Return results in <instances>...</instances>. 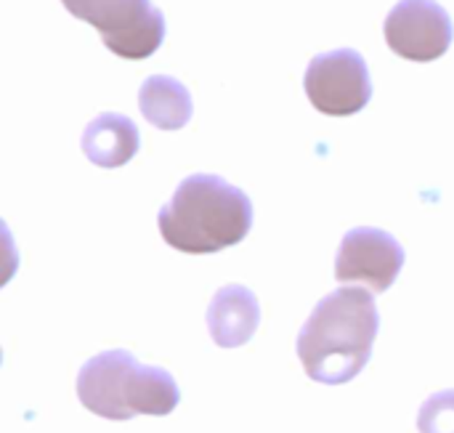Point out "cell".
<instances>
[{
  "instance_id": "cell-3",
  "label": "cell",
  "mask_w": 454,
  "mask_h": 433,
  "mask_svg": "<svg viewBox=\"0 0 454 433\" xmlns=\"http://www.w3.org/2000/svg\"><path fill=\"white\" fill-rule=\"evenodd\" d=\"M77 399L98 418L130 421L136 415H170L181 402V391L168 370L141 365L125 349H112L80 367Z\"/></svg>"
},
{
  "instance_id": "cell-10",
  "label": "cell",
  "mask_w": 454,
  "mask_h": 433,
  "mask_svg": "<svg viewBox=\"0 0 454 433\" xmlns=\"http://www.w3.org/2000/svg\"><path fill=\"white\" fill-rule=\"evenodd\" d=\"M138 109L154 128L178 130L192 120V96L176 77L154 75L138 91Z\"/></svg>"
},
{
  "instance_id": "cell-11",
  "label": "cell",
  "mask_w": 454,
  "mask_h": 433,
  "mask_svg": "<svg viewBox=\"0 0 454 433\" xmlns=\"http://www.w3.org/2000/svg\"><path fill=\"white\" fill-rule=\"evenodd\" d=\"M420 433H454V389L428 397L418 413Z\"/></svg>"
},
{
  "instance_id": "cell-9",
  "label": "cell",
  "mask_w": 454,
  "mask_h": 433,
  "mask_svg": "<svg viewBox=\"0 0 454 433\" xmlns=\"http://www.w3.org/2000/svg\"><path fill=\"white\" fill-rule=\"evenodd\" d=\"M82 152L98 168H120L138 152V128L114 112L98 114L82 133Z\"/></svg>"
},
{
  "instance_id": "cell-7",
  "label": "cell",
  "mask_w": 454,
  "mask_h": 433,
  "mask_svg": "<svg viewBox=\"0 0 454 433\" xmlns=\"http://www.w3.org/2000/svg\"><path fill=\"white\" fill-rule=\"evenodd\" d=\"M388 48L407 61H436L452 45V19L436 0H402L386 19Z\"/></svg>"
},
{
  "instance_id": "cell-4",
  "label": "cell",
  "mask_w": 454,
  "mask_h": 433,
  "mask_svg": "<svg viewBox=\"0 0 454 433\" xmlns=\"http://www.w3.org/2000/svg\"><path fill=\"white\" fill-rule=\"evenodd\" d=\"M67 11L101 32L104 45L128 59H149L165 37V16L152 0H61Z\"/></svg>"
},
{
  "instance_id": "cell-2",
  "label": "cell",
  "mask_w": 454,
  "mask_h": 433,
  "mask_svg": "<svg viewBox=\"0 0 454 433\" xmlns=\"http://www.w3.org/2000/svg\"><path fill=\"white\" fill-rule=\"evenodd\" d=\"M162 240L181 253L210 256L239 245L253 226V202L221 176H189L157 216Z\"/></svg>"
},
{
  "instance_id": "cell-8",
  "label": "cell",
  "mask_w": 454,
  "mask_h": 433,
  "mask_svg": "<svg viewBox=\"0 0 454 433\" xmlns=\"http://www.w3.org/2000/svg\"><path fill=\"white\" fill-rule=\"evenodd\" d=\"M261 322V306L253 290L242 285L221 287L207 309V330L210 338L221 349H239L245 346Z\"/></svg>"
},
{
  "instance_id": "cell-1",
  "label": "cell",
  "mask_w": 454,
  "mask_h": 433,
  "mask_svg": "<svg viewBox=\"0 0 454 433\" xmlns=\"http://www.w3.org/2000/svg\"><path fill=\"white\" fill-rule=\"evenodd\" d=\"M378 330L380 317L372 293L338 287L314 306L298 333L295 351L311 381L343 386L367 367Z\"/></svg>"
},
{
  "instance_id": "cell-6",
  "label": "cell",
  "mask_w": 454,
  "mask_h": 433,
  "mask_svg": "<svg viewBox=\"0 0 454 433\" xmlns=\"http://www.w3.org/2000/svg\"><path fill=\"white\" fill-rule=\"evenodd\" d=\"M404 266V248L383 229H351L335 258V279L356 282L372 293H386Z\"/></svg>"
},
{
  "instance_id": "cell-5",
  "label": "cell",
  "mask_w": 454,
  "mask_h": 433,
  "mask_svg": "<svg viewBox=\"0 0 454 433\" xmlns=\"http://www.w3.org/2000/svg\"><path fill=\"white\" fill-rule=\"evenodd\" d=\"M303 85L309 101L330 117L356 114L372 96L367 61L354 48H340L311 59Z\"/></svg>"
}]
</instances>
